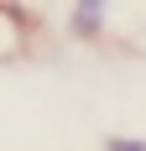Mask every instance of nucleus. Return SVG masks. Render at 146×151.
<instances>
[{
  "label": "nucleus",
  "instance_id": "f257e3e1",
  "mask_svg": "<svg viewBox=\"0 0 146 151\" xmlns=\"http://www.w3.org/2000/svg\"><path fill=\"white\" fill-rule=\"evenodd\" d=\"M99 26H104V0H73V31L94 37Z\"/></svg>",
  "mask_w": 146,
  "mask_h": 151
},
{
  "label": "nucleus",
  "instance_id": "f03ea898",
  "mask_svg": "<svg viewBox=\"0 0 146 151\" xmlns=\"http://www.w3.org/2000/svg\"><path fill=\"white\" fill-rule=\"evenodd\" d=\"M104 151H146V141H125V136H115Z\"/></svg>",
  "mask_w": 146,
  "mask_h": 151
}]
</instances>
